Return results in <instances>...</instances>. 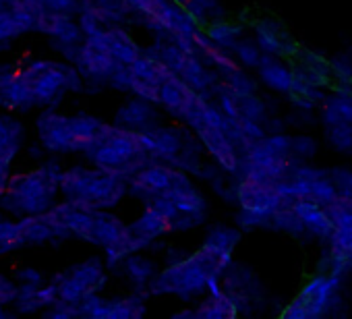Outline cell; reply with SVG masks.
Wrapping results in <instances>:
<instances>
[{
  "mask_svg": "<svg viewBox=\"0 0 352 319\" xmlns=\"http://www.w3.org/2000/svg\"><path fill=\"white\" fill-rule=\"evenodd\" d=\"M232 263V253H224L201 245L193 255L170 263L166 270L155 274L147 282V292L153 296L174 294L181 298H193L206 292L208 280L212 276L222 278V274Z\"/></svg>",
  "mask_w": 352,
  "mask_h": 319,
  "instance_id": "cell-1",
  "label": "cell"
},
{
  "mask_svg": "<svg viewBox=\"0 0 352 319\" xmlns=\"http://www.w3.org/2000/svg\"><path fill=\"white\" fill-rule=\"evenodd\" d=\"M85 153L96 168L118 175L122 179L133 177L151 160L141 143V135L116 124H106Z\"/></svg>",
  "mask_w": 352,
  "mask_h": 319,
  "instance_id": "cell-2",
  "label": "cell"
},
{
  "mask_svg": "<svg viewBox=\"0 0 352 319\" xmlns=\"http://www.w3.org/2000/svg\"><path fill=\"white\" fill-rule=\"evenodd\" d=\"M60 170L44 166L34 173L9 177L5 191L0 193V206L15 216H40L54 206L58 193Z\"/></svg>",
  "mask_w": 352,
  "mask_h": 319,
  "instance_id": "cell-3",
  "label": "cell"
},
{
  "mask_svg": "<svg viewBox=\"0 0 352 319\" xmlns=\"http://www.w3.org/2000/svg\"><path fill=\"white\" fill-rule=\"evenodd\" d=\"M58 191L65 199L77 208L89 210H108L116 206L126 189V179L106 173V170H85V168H71L60 175Z\"/></svg>",
  "mask_w": 352,
  "mask_h": 319,
  "instance_id": "cell-4",
  "label": "cell"
},
{
  "mask_svg": "<svg viewBox=\"0 0 352 319\" xmlns=\"http://www.w3.org/2000/svg\"><path fill=\"white\" fill-rule=\"evenodd\" d=\"M344 282V276L315 274L302 284L300 292L292 300L302 307L305 319L344 317L348 313V300L342 294Z\"/></svg>",
  "mask_w": 352,
  "mask_h": 319,
  "instance_id": "cell-5",
  "label": "cell"
},
{
  "mask_svg": "<svg viewBox=\"0 0 352 319\" xmlns=\"http://www.w3.org/2000/svg\"><path fill=\"white\" fill-rule=\"evenodd\" d=\"M106 282V270L102 259L91 257L83 263H77L73 267H67L63 274L54 278L56 296L63 302L77 305L81 298H85L91 292H98Z\"/></svg>",
  "mask_w": 352,
  "mask_h": 319,
  "instance_id": "cell-6",
  "label": "cell"
},
{
  "mask_svg": "<svg viewBox=\"0 0 352 319\" xmlns=\"http://www.w3.org/2000/svg\"><path fill=\"white\" fill-rule=\"evenodd\" d=\"M71 71L73 69H69L65 65L48 63V60H38V63H32L30 67H25L23 73L32 79L36 104L46 106V104L54 102L69 87Z\"/></svg>",
  "mask_w": 352,
  "mask_h": 319,
  "instance_id": "cell-7",
  "label": "cell"
},
{
  "mask_svg": "<svg viewBox=\"0 0 352 319\" xmlns=\"http://www.w3.org/2000/svg\"><path fill=\"white\" fill-rule=\"evenodd\" d=\"M79 317H91V319H137L145 315L143 298L126 296V298H102L98 292L87 294L77 302Z\"/></svg>",
  "mask_w": 352,
  "mask_h": 319,
  "instance_id": "cell-8",
  "label": "cell"
},
{
  "mask_svg": "<svg viewBox=\"0 0 352 319\" xmlns=\"http://www.w3.org/2000/svg\"><path fill=\"white\" fill-rule=\"evenodd\" d=\"M253 34H255L253 40L263 54H274V56L292 60L300 48V44L288 34V30L278 19H272V17L257 19L253 23Z\"/></svg>",
  "mask_w": 352,
  "mask_h": 319,
  "instance_id": "cell-9",
  "label": "cell"
},
{
  "mask_svg": "<svg viewBox=\"0 0 352 319\" xmlns=\"http://www.w3.org/2000/svg\"><path fill=\"white\" fill-rule=\"evenodd\" d=\"M274 183L239 179L236 189H234V204H239V208H247V210H255V212L272 216L276 210L284 208V199L276 191Z\"/></svg>",
  "mask_w": 352,
  "mask_h": 319,
  "instance_id": "cell-10",
  "label": "cell"
},
{
  "mask_svg": "<svg viewBox=\"0 0 352 319\" xmlns=\"http://www.w3.org/2000/svg\"><path fill=\"white\" fill-rule=\"evenodd\" d=\"M174 173H176V168H172V166L147 162L133 177H129L126 189L133 195H137L139 199L149 201V199L162 195L170 187V183L174 179Z\"/></svg>",
  "mask_w": 352,
  "mask_h": 319,
  "instance_id": "cell-11",
  "label": "cell"
},
{
  "mask_svg": "<svg viewBox=\"0 0 352 319\" xmlns=\"http://www.w3.org/2000/svg\"><path fill=\"white\" fill-rule=\"evenodd\" d=\"M38 135L42 145L48 151H56V153H69V151H77L75 145V137L69 124V116L58 114V112H44L38 118Z\"/></svg>",
  "mask_w": 352,
  "mask_h": 319,
  "instance_id": "cell-12",
  "label": "cell"
},
{
  "mask_svg": "<svg viewBox=\"0 0 352 319\" xmlns=\"http://www.w3.org/2000/svg\"><path fill=\"white\" fill-rule=\"evenodd\" d=\"M195 133H197V139L204 143V147L212 153V157L218 162V166L222 170H226L228 175H236L241 155L234 149V145L230 143V139L226 137V133L222 129L210 126V124H197Z\"/></svg>",
  "mask_w": 352,
  "mask_h": 319,
  "instance_id": "cell-13",
  "label": "cell"
},
{
  "mask_svg": "<svg viewBox=\"0 0 352 319\" xmlns=\"http://www.w3.org/2000/svg\"><path fill=\"white\" fill-rule=\"evenodd\" d=\"M162 197L170 199L181 214L199 216V218L206 216L208 204H206L204 195L193 187V183L189 181V177L183 170L174 173V179H172L170 187L162 193Z\"/></svg>",
  "mask_w": 352,
  "mask_h": 319,
  "instance_id": "cell-14",
  "label": "cell"
},
{
  "mask_svg": "<svg viewBox=\"0 0 352 319\" xmlns=\"http://www.w3.org/2000/svg\"><path fill=\"white\" fill-rule=\"evenodd\" d=\"M199 96V91H195L193 87H189L179 75L170 73L157 89V104H162L170 114H174L176 118H185L187 110L191 108V104L195 102V98Z\"/></svg>",
  "mask_w": 352,
  "mask_h": 319,
  "instance_id": "cell-15",
  "label": "cell"
},
{
  "mask_svg": "<svg viewBox=\"0 0 352 319\" xmlns=\"http://www.w3.org/2000/svg\"><path fill=\"white\" fill-rule=\"evenodd\" d=\"M73 63H75L79 75H83L85 79H91V81H108L110 75L120 67L108 52L91 48L85 42L79 44Z\"/></svg>",
  "mask_w": 352,
  "mask_h": 319,
  "instance_id": "cell-16",
  "label": "cell"
},
{
  "mask_svg": "<svg viewBox=\"0 0 352 319\" xmlns=\"http://www.w3.org/2000/svg\"><path fill=\"white\" fill-rule=\"evenodd\" d=\"M34 30L42 32L46 36H52L63 44H79L83 38L79 25L71 19V15L54 13L48 9H40L36 13V28Z\"/></svg>",
  "mask_w": 352,
  "mask_h": 319,
  "instance_id": "cell-17",
  "label": "cell"
},
{
  "mask_svg": "<svg viewBox=\"0 0 352 319\" xmlns=\"http://www.w3.org/2000/svg\"><path fill=\"white\" fill-rule=\"evenodd\" d=\"M290 208H292L294 214L302 220L305 230H307L313 239H317L319 243H327V239H329L333 226H331V220H329L325 208H321L319 204H315V201H311V199H296V201H292Z\"/></svg>",
  "mask_w": 352,
  "mask_h": 319,
  "instance_id": "cell-18",
  "label": "cell"
},
{
  "mask_svg": "<svg viewBox=\"0 0 352 319\" xmlns=\"http://www.w3.org/2000/svg\"><path fill=\"white\" fill-rule=\"evenodd\" d=\"M257 73L265 87H270L276 94L288 96L290 85H292V69H290V63H286V58H280L274 54H261Z\"/></svg>",
  "mask_w": 352,
  "mask_h": 319,
  "instance_id": "cell-19",
  "label": "cell"
},
{
  "mask_svg": "<svg viewBox=\"0 0 352 319\" xmlns=\"http://www.w3.org/2000/svg\"><path fill=\"white\" fill-rule=\"evenodd\" d=\"M36 13L28 7L7 5L0 11V42L19 38L36 28Z\"/></svg>",
  "mask_w": 352,
  "mask_h": 319,
  "instance_id": "cell-20",
  "label": "cell"
},
{
  "mask_svg": "<svg viewBox=\"0 0 352 319\" xmlns=\"http://www.w3.org/2000/svg\"><path fill=\"white\" fill-rule=\"evenodd\" d=\"M116 126L120 129H129V131H135V133H143V131H149L151 126H155V110L151 106V102H145V100H133V102H126L118 112H116V118H114Z\"/></svg>",
  "mask_w": 352,
  "mask_h": 319,
  "instance_id": "cell-21",
  "label": "cell"
},
{
  "mask_svg": "<svg viewBox=\"0 0 352 319\" xmlns=\"http://www.w3.org/2000/svg\"><path fill=\"white\" fill-rule=\"evenodd\" d=\"M174 75H179L189 87H193L199 94H204L206 89L214 87L216 81H218V75H214L212 71H208V67L204 65V60L197 54H193V52H189L185 56L181 69L176 71Z\"/></svg>",
  "mask_w": 352,
  "mask_h": 319,
  "instance_id": "cell-22",
  "label": "cell"
},
{
  "mask_svg": "<svg viewBox=\"0 0 352 319\" xmlns=\"http://www.w3.org/2000/svg\"><path fill=\"white\" fill-rule=\"evenodd\" d=\"M106 34V50L108 54L118 63V65H124L129 67L133 60H137L141 56V50L139 46L133 42V38L122 32L120 28H110V30H104Z\"/></svg>",
  "mask_w": 352,
  "mask_h": 319,
  "instance_id": "cell-23",
  "label": "cell"
},
{
  "mask_svg": "<svg viewBox=\"0 0 352 319\" xmlns=\"http://www.w3.org/2000/svg\"><path fill=\"white\" fill-rule=\"evenodd\" d=\"M79 11H87L96 15L102 25L104 23H116L122 21L124 15L131 11L126 0H79Z\"/></svg>",
  "mask_w": 352,
  "mask_h": 319,
  "instance_id": "cell-24",
  "label": "cell"
},
{
  "mask_svg": "<svg viewBox=\"0 0 352 319\" xmlns=\"http://www.w3.org/2000/svg\"><path fill=\"white\" fill-rule=\"evenodd\" d=\"M193 313H195V319H232L239 315L226 290L220 294H208V298L201 305H197Z\"/></svg>",
  "mask_w": 352,
  "mask_h": 319,
  "instance_id": "cell-25",
  "label": "cell"
},
{
  "mask_svg": "<svg viewBox=\"0 0 352 319\" xmlns=\"http://www.w3.org/2000/svg\"><path fill=\"white\" fill-rule=\"evenodd\" d=\"M206 34L216 46L224 50H232V46L245 36V25L236 21L216 19V21H210V25L206 28Z\"/></svg>",
  "mask_w": 352,
  "mask_h": 319,
  "instance_id": "cell-26",
  "label": "cell"
},
{
  "mask_svg": "<svg viewBox=\"0 0 352 319\" xmlns=\"http://www.w3.org/2000/svg\"><path fill=\"white\" fill-rule=\"evenodd\" d=\"M21 135L23 126L17 120L9 116H0V157H5L7 162H13V157L21 147Z\"/></svg>",
  "mask_w": 352,
  "mask_h": 319,
  "instance_id": "cell-27",
  "label": "cell"
},
{
  "mask_svg": "<svg viewBox=\"0 0 352 319\" xmlns=\"http://www.w3.org/2000/svg\"><path fill=\"white\" fill-rule=\"evenodd\" d=\"M19 228H21V236L25 245H42L48 243L52 239H56L52 226L44 220V216H23L19 220Z\"/></svg>",
  "mask_w": 352,
  "mask_h": 319,
  "instance_id": "cell-28",
  "label": "cell"
},
{
  "mask_svg": "<svg viewBox=\"0 0 352 319\" xmlns=\"http://www.w3.org/2000/svg\"><path fill=\"white\" fill-rule=\"evenodd\" d=\"M270 230H278V232H284V234L294 236V239H302L309 234L302 226V220L294 214V210L290 206H284L272 214Z\"/></svg>",
  "mask_w": 352,
  "mask_h": 319,
  "instance_id": "cell-29",
  "label": "cell"
},
{
  "mask_svg": "<svg viewBox=\"0 0 352 319\" xmlns=\"http://www.w3.org/2000/svg\"><path fill=\"white\" fill-rule=\"evenodd\" d=\"M122 265H124V274L129 276V280L139 288L147 286V282L155 276V263L151 259L139 255V253L124 257Z\"/></svg>",
  "mask_w": 352,
  "mask_h": 319,
  "instance_id": "cell-30",
  "label": "cell"
},
{
  "mask_svg": "<svg viewBox=\"0 0 352 319\" xmlns=\"http://www.w3.org/2000/svg\"><path fill=\"white\" fill-rule=\"evenodd\" d=\"M241 230L239 228H230V226H214L208 236H206V243L208 247L212 249H218V251H224V253H232L234 247L241 243Z\"/></svg>",
  "mask_w": 352,
  "mask_h": 319,
  "instance_id": "cell-31",
  "label": "cell"
},
{
  "mask_svg": "<svg viewBox=\"0 0 352 319\" xmlns=\"http://www.w3.org/2000/svg\"><path fill=\"white\" fill-rule=\"evenodd\" d=\"M325 133V141L329 143V147H333L338 153L344 155H352V124L350 122H338L331 126H323Z\"/></svg>",
  "mask_w": 352,
  "mask_h": 319,
  "instance_id": "cell-32",
  "label": "cell"
},
{
  "mask_svg": "<svg viewBox=\"0 0 352 319\" xmlns=\"http://www.w3.org/2000/svg\"><path fill=\"white\" fill-rule=\"evenodd\" d=\"M232 54H234V60L239 67H245V69H257L259 60H261V50L259 46L255 44V40L251 38H241L234 46H232Z\"/></svg>",
  "mask_w": 352,
  "mask_h": 319,
  "instance_id": "cell-33",
  "label": "cell"
},
{
  "mask_svg": "<svg viewBox=\"0 0 352 319\" xmlns=\"http://www.w3.org/2000/svg\"><path fill=\"white\" fill-rule=\"evenodd\" d=\"M222 81L224 85L234 94V96H249V94H257V81L247 73L243 71L241 67H236L234 71L222 75Z\"/></svg>",
  "mask_w": 352,
  "mask_h": 319,
  "instance_id": "cell-34",
  "label": "cell"
},
{
  "mask_svg": "<svg viewBox=\"0 0 352 319\" xmlns=\"http://www.w3.org/2000/svg\"><path fill=\"white\" fill-rule=\"evenodd\" d=\"M239 102V118H249V120H257L263 122L267 118V106L265 100L259 98L257 94H249V96H236Z\"/></svg>",
  "mask_w": 352,
  "mask_h": 319,
  "instance_id": "cell-35",
  "label": "cell"
},
{
  "mask_svg": "<svg viewBox=\"0 0 352 319\" xmlns=\"http://www.w3.org/2000/svg\"><path fill=\"white\" fill-rule=\"evenodd\" d=\"M23 236H21V228L19 222L15 220H5L0 216V255L3 253H11L19 247H23Z\"/></svg>",
  "mask_w": 352,
  "mask_h": 319,
  "instance_id": "cell-36",
  "label": "cell"
},
{
  "mask_svg": "<svg viewBox=\"0 0 352 319\" xmlns=\"http://www.w3.org/2000/svg\"><path fill=\"white\" fill-rule=\"evenodd\" d=\"M309 199L319 204L321 208L329 206L333 199H338V191L331 183L329 177H321V179H315L311 181V189H309Z\"/></svg>",
  "mask_w": 352,
  "mask_h": 319,
  "instance_id": "cell-37",
  "label": "cell"
},
{
  "mask_svg": "<svg viewBox=\"0 0 352 319\" xmlns=\"http://www.w3.org/2000/svg\"><path fill=\"white\" fill-rule=\"evenodd\" d=\"M329 75H331V81L352 83V54L350 52L333 54L329 58Z\"/></svg>",
  "mask_w": 352,
  "mask_h": 319,
  "instance_id": "cell-38",
  "label": "cell"
},
{
  "mask_svg": "<svg viewBox=\"0 0 352 319\" xmlns=\"http://www.w3.org/2000/svg\"><path fill=\"white\" fill-rule=\"evenodd\" d=\"M319 151V143L315 137L307 135V133H298L294 137H290V155L298 157V160H311L315 157Z\"/></svg>",
  "mask_w": 352,
  "mask_h": 319,
  "instance_id": "cell-39",
  "label": "cell"
},
{
  "mask_svg": "<svg viewBox=\"0 0 352 319\" xmlns=\"http://www.w3.org/2000/svg\"><path fill=\"white\" fill-rule=\"evenodd\" d=\"M290 69H292V77L298 79V81H305V83H311V85H319V87H327V89L331 85V77L329 75H323V73H319V71L298 63V60H292Z\"/></svg>",
  "mask_w": 352,
  "mask_h": 319,
  "instance_id": "cell-40",
  "label": "cell"
},
{
  "mask_svg": "<svg viewBox=\"0 0 352 319\" xmlns=\"http://www.w3.org/2000/svg\"><path fill=\"white\" fill-rule=\"evenodd\" d=\"M327 87H319V85H311V83H305V81H298L292 77V85H290V91L288 96H300V98H307L309 102H313L317 108L325 102L327 98Z\"/></svg>",
  "mask_w": 352,
  "mask_h": 319,
  "instance_id": "cell-41",
  "label": "cell"
},
{
  "mask_svg": "<svg viewBox=\"0 0 352 319\" xmlns=\"http://www.w3.org/2000/svg\"><path fill=\"white\" fill-rule=\"evenodd\" d=\"M270 222H272V216L261 214V212H255V210L241 208V210H239V214H236V226H239V228H243V230L270 228Z\"/></svg>",
  "mask_w": 352,
  "mask_h": 319,
  "instance_id": "cell-42",
  "label": "cell"
},
{
  "mask_svg": "<svg viewBox=\"0 0 352 319\" xmlns=\"http://www.w3.org/2000/svg\"><path fill=\"white\" fill-rule=\"evenodd\" d=\"M327 177L331 179V183L338 191V197H342V199L352 197V170L350 168H346V166L329 168Z\"/></svg>",
  "mask_w": 352,
  "mask_h": 319,
  "instance_id": "cell-43",
  "label": "cell"
},
{
  "mask_svg": "<svg viewBox=\"0 0 352 319\" xmlns=\"http://www.w3.org/2000/svg\"><path fill=\"white\" fill-rule=\"evenodd\" d=\"M131 11H137L149 25L153 23V19L160 15V11L170 3V0H126Z\"/></svg>",
  "mask_w": 352,
  "mask_h": 319,
  "instance_id": "cell-44",
  "label": "cell"
},
{
  "mask_svg": "<svg viewBox=\"0 0 352 319\" xmlns=\"http://www.w3.org/2000/svg\"><path fill=\"white\" fill-rule=\"evenodd\" d=\"M292 60H298V63H302V65H307V67H311V69L323 73V75H329V60H327L323 54H319V52H315V50H311V48L300 46L298 52H296V56H294ZM329 77H331V75H329Z\"/></svg>",
  "mask_w": 352,
  "mask_h": 319,
  "instance_id": "cell-45",
  "label": "cell"
},
{
  "mask_svg": "<svg viewBox=\"0 0 352 319\" xmlns=\"http://www.w3.org/2000/svg\"><path fill=\"white\" fill-rule=\"evenodd\" d=\"M239 126L243 131V135L249 139V141H259L263 139L267 133H265V126L263 122H257V120H249V118H239Z\"/></svg>",
  "mask_w": 352,
  "mask_h": 319,
  "instance_id": "cell-46",
  "label": "cell"
},
{
  "mask_svg": "<svg viewBox=\"0 0 352 319\" xmlns=\"http://www.w3.org/2000/svg\"><path fill=\"white\" fill-rule=\"evenodd\" d=\"M42 5L48 11L65 15H73L75 11H79V0H42Z\"/></svg>",
  "mask_w": 352,
  "mask_h": 319,
  "instance_id": "cell-47",
  "label": "cell"
},
{
  "mask_svg": "<svg viewBox=\"0 0 352 319\" xmlns=\"http://www.w3.org/2000/svg\"><path fill=\"white\" fill-rule=\"evenodd\" d=\"M17 296V286L0 274V305H11Z\"/></svg>",
  "mask_w": 352,
  "mask_h": 319,
  "instance_id": "cell-48",
  "label": "cell"
},
{
  "mask_svg": "<svg viewBox=\"0 0 352 319\" xmlns=\"http://www.w3.org/2000/svg\"><path fill=\"white\" fill-rule=\"evenodd\" d=\"M313 112H315V110H298V108H294V112L288 116V122H290V124H294V126L315 124L319 118H315V116H313Z\"/></svg>",
  "mask_w": 352,
  "mask_h": 319,
  "instance_id": "cell-49",
  "label": "cell"
},
{
  "mask_svg": "<svg viewBox=\"0 0 352 319\" xmlns=\"http://www.w3.org/2000/svg\"><path fill=\"white\" fill-rule=\"evenodd\" d=\"M263 126H265V133L270 135V133H284V129H286V122L282 120V118H276V116H267L265 120H263Z\"/></svg>",
  "mask_w": 352,
  "mask_h": 319,
  "instance_id": "cell-50",
  "label": "cell"
},
{
  "mask_svg": "<svg viewBox=\"0 0 352 319\" xmlns=\"http://www.w3.org/2000/svg\"><path fill=\"white\" fill-rule=\"evenodd\" d=\"M329 265H331V255H329V249L325 247L317 259V265H315V272L317 274H329Z\"/></svg>",
  "mask_w": 352,
  "mask_h": 319,
  "instance_id": "cell-51",
  "label": "cell"
},
{
  "mask_svg": "<svg viewBox=\"0 0 352 319\" xmlns=\"http://www.w3.org/2000/svg\"><path fill=\"white\" fill-rule=\"evenodd\" d=\"M19 280H21V284H40L42 276L34 267H25V270L19 272Z\"/></svg>",
  "mask_w": 352,
  "mask_h": 319,
  "instance_id": "cell-52",
  "label": "cell"
},
{
  "mask_svg": "<svg viewBox=\"0 0 352 319\" xmlns=\"http://www.w3.org/2000/svg\"><path fill=\"white\" fill-rule=\"evenodd\" d=\"M11 162H7L5 157H0V193L5 191V187H7V181H9V177H11Z\"/></svg>",
  "mask_w": 352,
  "mask_h": 319,
  "instance_id": "cell-53",
  "label": "cell"
},
{
  "mask_svg": "<svg viewBox=\"0 0 352 319\" xmlns=\"http://www.w3.org/2000/svg\"><path fill=\"white\" fill-rule=\"evenodd\" d=\"M0 317H9V313L5 311V305H0Z\"/></svg>",
  "mask_w": 352,
  "mask_h": 319,
  "instance_id": "cell-54",
  "label": "cell"
},
{
  "mask_svg": "<svg viewBox=\"0 0 352 319\" xmlns=\"http://www.w3.org/2000/svg\"><path fill=\"white\" fill-rule=\"evenodd\" d=\"M172 3H176V5H181V7H183V5H185V0H172Z\"/></svg>",
  "mask_w": 352,
  "mask_h": 319,
  "instance_id": "cell-55",
  "label": "cell"
},
{
  "mask_svg": "<svg viewBox=\"0 0 352 319\" xmlns=\"http://www.w3.org/2000/svg\"><path fill=\"white\" fill-rule=\"evenodd\" d=\"M7 7V3H5V0H0V11H3Z\"/></svg>",
  "mask_w": 352,
  "mask_h": 319,
  "instance_id": "cell-56",
  "label": "cell"
},
{
  "mask_svg": "<svg viewBox=\"0 0 352 319\" xmlns=\"http://www.w3.org/2000/svg\"><path fill=\"white\" fill-rule=\"evenodd\" d=\"M348 201H350V206H352V197H350V199H348Z\"/></svg>",
  "mask_w": 352,
  "mask_h": 319,
  "instance_id": "cell-57",
  "label": "cell"
},
{
  "mask_svg": "<svg viewBox=\"0 0 352 319\" xmlns=\"http://www.w3.org/2000/svg\"><path fill=\"white\" fill-rule=\"evenodd\" d=\"M5 3H7V0H5Z\"/></svg>",
  "mask_w": 352,
  "mask_h": 319,
  "instance_id": "cell-58",
  "label": "cell"
},
{
  "mask_svg": "<svg viewBox=\"0 0 352 319\" xmlns=\"http://www.w3.org/2000/svg\"><path fill=\"white\" fill-rule=\"evenodd\" d=\"M350 274H352V272H350Z\"/></svg>",
  "mask_w": 352,
  "mask_h": 319,
  "instance_id": "cell-59",
  "label": "cell"
}]
</instances>
